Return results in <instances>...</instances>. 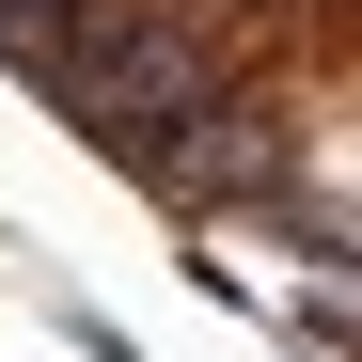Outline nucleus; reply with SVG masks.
<instances>
[{
  "label": "nucleus",
  "mask_w": 362,
  "mask_h": 362,
  "mask_svg": "<svg viewBox=\"0 0 362 362\" xmlns=\"http://www.w3.org/2000/svg\"><path fill=\"white\" fill-rule=\"evenodd\" d=\"M32 79L64 95L142 189H189V158L221 142V64H205V32L173 16V0H79Z\"/></svg>",
  "instance_id": "obj_1"
}]
</instances>
